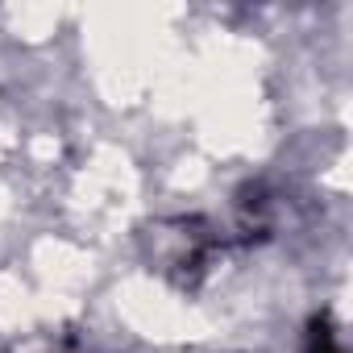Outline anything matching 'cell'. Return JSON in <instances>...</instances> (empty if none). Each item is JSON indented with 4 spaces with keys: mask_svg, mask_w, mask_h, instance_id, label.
<instances>
[{
    "mask_svg": "<svg viewBox=\"0 0 353 353\" xmlns=\"http://www.w3.org/2000/svg\"><path fill=\"white\" fill-rule=\"evenodd\" d=\"M307 353H345V345H341V336L332 332V324L320 316V320H312V332H307Z\"/></svg>",
    "mask_w": 353,
    "mask_h": 353,
    "instance_id": "obj_1",
    "label": "cell"
}]
</instances>
